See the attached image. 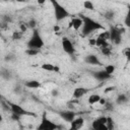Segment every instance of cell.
<instances>
[{
  "label": "cell",
  "instance_id": "1",
  "mask_svg": "<svg viewBox=\"0 0 130 130\" xmlns=\"http://www.w3.org/2000/svg\"><path fill=\"white\" fill-rule=\"evenodd\" d=\"M81 17L83 20V24L81 27V32L83 36H89L90 34H92L95 30L104 29V26L100 22L95 21L94 19H92L88 16H85V15H82Z\"/></svg>",
  "mask_w": 130,
  "mask_h": 130
},
{
  "label": "cell",
  "instance_id": "2",
  "mask_svg": "<svg viewBox=\"0 0 130 130\" xmlns=\"http://www.w3.org/2000/svg\"><path fill=\"white\" fill-rule=\"evenodd\" d=\"M52 6H53V10H54V16H55V19L57 21H61L67 17L70 16V13L69 11L63 6L61 5L57 0H50Z\"/></svg>",
  "mask_w": 130,
  "mask_h": 130
},
{
  "label": "cell",
  "instance_id": "3",
  "mask_svg": "<svg viewBox=\"0 0 130 130\" xmlns=\"http://www.w3.org/2000/svg\"><path fill=\"white\" fill-rule=\"evenodd\" d=\"M26 46H27V48L38 49V50H41L45 46V42H44L41 34L39 32V30L37 28H34L32 29V34H31L29 40L27 41Z\"/></svg>",
  "mask_w": 130,
  "mask_h": 130
},
{
  "label": "cell",
  "instance_id": "4",
  "mask_svg": "<svg viewBox=\"0 0 130 130\" xmlns=\"http://www.w3.org/2000/svg\"><path fill=\"white\" fill-rule=\"evenodd\" d=\"M7 104L9 105V109H10V111L12 112L13 118L16 119V120L19 119V118L22 117V116H36L35 113L29 112V111L23 109L21 106L15 104V103H12V102H10V101H7Z\"/></svg>",
  "mask_w": 130,
  "mask_h": 130
},
{
  "label": "cell",
  "instance_id": "5",
  "mask_svg": "<svg viewBox=\"0 0 130 130\" xmlns=\"http://www.w3.org/2000/svg\"><path fill=\"white\" fill-rule=\"evenodd\" d=\"M59 126L57 124H55L54 122H52L48 117H47V112H44L42 114V119H41V123L38 126L39 130H56L58 129Z\"/></svg>",
  "mask_w": 130,
  "mask_h": 130
},
{
  "label": "cell",
  "instance_id": "6",
  "mask_svg": "<svg viewBox=\"0 0 130 130\" xmlns=\"http://www.w3.org/2000/svg\"><path fill=\"white\" fill-rule=\"evenodd\" d=\"M110 31V40L115 45H120L122 42V30L116 26H112Z\"/></svg>",
  "mask_w": 130,
  "mask_h": 130
},
{
  "label": "cell",
  "instance_id": "7",
  "mask_svg": "<svg viewBox=\"0 0 130 130\" xmlns=\"http://www.w3.org/2000/svg\"><path fill=\"white\" fill-rule=\"evenodd\" d=\"M107 123H108V117L101 116V117H99L92 121L91 127L94 130H108Z\"/></svg>",
  "mask_w": 130,
  "mask_h": 130
},
{
  "label": "cell",
  "instance_id": "8",
  "mask_svg": "<svg viewBox=\"0 0 130 130\" xmlns=\"http://www.w3.org/2000/svg\"><path fill=\"white\" fill-rule=\"evenodd\" d=\"M61 45H62L63 51H64L66 54H68V55H73V54L75 53L74 46H73L72 42H71L67 37H63V38H62Z\"/></svg>",
  "mask_w": 130,
  "mask_h": 130
},
{
  "label": "cell",
  "instance_id": "9",
  "mask_svg": "<svg viewBox=\"0 0 130 130\" xmlns=\"http://www.w3.org/2000/svg\"><path fill=\"white\" fill-rule=\"evenodd\" d=\"M59 115H60V117L63 120H65L66 122H69V123L72 122L76 118V114L73 111H69V110H67V111H60Z\"/></svg>",
  "mask_w": 130,
  "mask_h": 130
},
{
  "label": "cell",
  "instance_id": "10",
  "mask_svg": "<svg viewBox=\"0 0 130 130\" xmlns=\"http://www.w3.org/2000/svg\"><path fill=\"white\" fill-rule=\"evenodd\" d=\"M84 61H85V63L90 64V65H98V66L103 65V64H102V62L100 61L99 57H98L96 55H94V54L86 55V56H85V58H84Z\"/></svg>",
  "mask_w": 130,
  "mask_h": 130
},
{
  "label": "cell",
  "instance_id": "11",
  "mask_svg": "<svg viewBox=\"0 0 130 130\" xmlns=\"http://www.w3.org/2000/svg\"><path fill=\"white\" fill-rule=\"evenodd\" d=\"M84 124V120L81 117H76L72 122H70V129L72 130H77L80 129Z\"/></svg>",
  "mask_w": 130,
  "mask_h": 130
},
{
  "label": "cell",
  "instance_id": "12",
  "mask_svg": "<svg viewBox=\"0 0 130 130\" xmlns=\"http://www.w3.org/2000/svg\"><path fill=\"white\" fill-rule=\"evenodd\" d=\"M82 24H83L82 17H73L70 21V27H72L75 30H78L79 28H81Z\"/></svg>",
  "mask_w": 130,
  "mask_h": 130
},
{
  "label": "cell",
  "instance_id": "13",
  "mask_svg": "<svg viewBox=\"0 0 130 130\" xmlns=\"http://www.w3.org/2000/svg\"><path fill=\"white\" fill-rule=\"evenodd\" d=\"M92 75H93V77H94L95 79H98V80H100V81H104V80H107V79H109V78H111V77H112V75L108 74L105 70L93 72V73H92Z\"/></svg>",
  "mask_w": 130,
  "mask_h": 130
},
{
  "label": "cell",
  "instance_id": "14",
  "mask_svg": "<svg viewBox=\"0 0 130 130\" xmlns=\"http://www.w3.org/2000/svg\"><path fill=\"white\" fill-rule=\"evenodd\" d=\"M87 91H88V89L85 87H76L73 90V98L74 99H80L83 95H85L87 93Z\"/></svg>",
  "mask_w": 130,
  "mask_h": 130
},
{
  "label": "cell",
  "instance_id": "15",
  "mask_svg": "<svg viewBox=\"0 0 130 130\" xmlns=\"http://www.w3.org/2000/svg\"><path fill=\"white\" fill-rule=\"evenodd\" d=\"M41 83L36 80V79H31V80H27L24 82V86L27 87V88H30V89H35V88H39L41 87Z\"/></svg>",
  "mask_w": 130,
  "mask_h": 130
},
{
  "label": "cell",
  "instance_id": "16",
  "mask_svg": "<svg viewBox=\"0 0 130 130\" xmlns=\"http://www.w3.org/2000/svg\"><path fill=\"white\" fill-rule=\"evenodd\" d=\"M41 68L43 70L50 71V72H57V71H59V68L57 66H55L54 64H52V63H44V64L41 65Z\"/></svg>",
  "mask_w": 130,
  "mask_h": 130
},
{
  "label": "cell",
  "instance_id": "17",
  "mask_svg": "<svg viewBox=\"0 0 130 130\" xmlns=\"http://www.w3.org/2000/svg\"><path fill=\"white\" fill-rule=\"evenodd\" d=\"M101 99H102V96H101L100 94H98V93H93V94H90V95H89L87 102H88L89 105H95V104L100 103Z\"/></svg>",
  "mask_w": 130,
  "mask_h": 130
},
{
  "label": "cell",
  "instance_id": "18",
  "mask_svg": "<svg viewBox=\"0 0 130 130\" xmlns=\"http://www.w3.org/2000/svg\"><path fill=\"white\" fill-rule=\"evenodd\" d=\"M128 101H129V98H128L126 94H124V93L119 94V95L117 96V99H116V103H117L118 105H124V104H126Z\"/></svg>",
  "mask_w": 130,
  "mask_h": 130
},
{
  "label": "cell",
  "instance_id": "19",
  "mask_svg": "<svg viewBox=\"0 0 130 130\" xmlns=\"http://www.w3.org/2000/svg\"><path fill=\"white\" fill-rule=\"evenodd\" d=\"M124 25L128 28H130V5L127 6V12L124 18Z\"/></svg>",
  "mask_w": 130,
  "mask_h": 130
},
{
  "label": "cell",
  "instance_id": "20",
  "mask_svg": "<svg viewBox=\"0 0 130 130\" xmlns=\"http://www.w3.org/2000/svg\"><path fill=\"white\" fill-rule=\"evenodd\" d=\"M82 5L87 10H94V5H93V3L90 0H84Z\"/></svg>",
  "mask_w": 130,
  "mask_h": 130
},
{
  "label": "cell",
  "instance_id": "21",
  "mask_svg": "<svg viewBox=\"0 0 130 130\" xmlns=\"http://www.w3.org/2000/svg\"><path fill=\"white\" fill-rule=\"evenodd\" d=\"M108 74H110V75H112L114 72H115V70H116V67L114 66V65H107V66H105V69H104Z\"/></svg>",
  "mask_w": 130,
  "mask_h": 130
},
{
  "label": "cell",
  "instance_id": "22",
  "mask_svg": "<svg viewBox=\"0 0 130 130\" xmlns=\"http://www.w3.org/2000/svg\"><path fill=\"white\" fill-rule=\"evenodd\" d=\"M122 54L124 55V57L126 58V60L128 62H130V47H126L123 49L122 51Z\"/></svg>",
  "mask_w": 130,
  "mask_h": 130
},
{
  "label": "cell",
  "instance_id": "23",
  "mask_svg": "<svg viewBox=\"0 0 130 130\" xmlns=\"http://www.w3.org/2000/svg\"><path fill=\"white\" fill-rule=\"evenodd\" d=\"M39 51H40V50H38V49H30V48H27L26 51H25V54H27V55H29V56H35V55L39 54Z\"/></svg>",
  "mask_w": 130,
  "mask_h": 130
},
{
  "label": "cell",
  "instance_id": "24",
  "mask_svg": "<svg viewBox=\"0 0 130 130\" xmlns=\"http://www.w3.org/2000/svg\"><path fill=\"white\" fill-rule=\"evenodd\" d=\"M114 16H115V12L113 10H108L105 12V17L109 20H112L114 18Z\"/></svg>",
  "mask_w": 130,
  "mask_h": 130
},
{
  "label": "cell",
  "instance_id": "25",
  "mask_svg": "<svg viewBox=\"0 0 130 130\" xmlns=\"http://www.w3.org/2000/svg\"><path fill=\"white\" fill-rule=\"evenodd\" d=\"M101 50H102V53H103L104 55H106V56H109V55L111 54V48L109 47V45L106 46V47L101 48Z\"/></svg>",
  "mask_w": 130,
  "mask_h": 130
},
{
  "label": "cell",
  "instance_id": "26",
  "mask_svg": "<svg viewBox=\"0 0 130 130\" xmlns=\"http://www.w3.org/2000/svg\"><path fill=\"white\" fill-rule=\"evenodd\" d=\"M22 32L23 31H14L13 34H12V39L13 40H20L21 39V37H22Z\"/></svg>",
  "mask_w": 130,
  "mask_h": 130
},
{
  "label": "cell",
  "instance_id": "27",
  "mask_svg": "<svg viewBox=\"0 0 130 130\" xmlns=\"http://www.w3.org/2000/svg\"><path fill=\"white\" fill-rule=\"evenodd\" d=\"M107 126H108V130H111V129H113V127H114V122H113L112 118H110V117H108V123H107Z\"/></svg>",
  "mask_w": 130,
  "mask_h": 130
},
{
  "label": "cell",
  "instance_id": "28",
  "mask_svg": "<svg viewBox=\"0 0 130 130\" xmlns=\"http://www.w3.org/2000/svg\"><path fill=\"white\" fill-rule=\"evenodd\" d=\"M28 23H29V26L30 27H35V25H36V21L35 20H30Z\"/></svg>",
  "mask_w": 130,
  "mask_h": 130
},
{
  "label": "cell",
  "instance_id": "29",
  "mask_svg": "<svg viewBox=\"0 0 130 130\" xmlns=\"http://www.w3.org/2000/svg\"><path fill=\"white\" fill-rule=\"evenodd\" d=\"M47 0H37V2H38V4H40V5H42V4H44L45 2H46Z\"/></svg>",
  "mask_w": 130,
  "mask_h": 130
},
{
  "label": "cell",
  "instance_id": "30",
  "mask_svg": "<svg viewBox=\"0 0 130 130\" xmlns=\"http://www.w3.org/2000/svg\"><path fill=\"white\" fill-rule=\"evenodd\" d=\"M113 88H115V87H114V86H112V87H108V88H107V89L105 90V92H108V91H110V90H112Z\"/></svg>",
  "mask_w": 130,
  "mask_h": 130
},
{
  "label": "cell",
  "instance_id": "31",
  "mask_svg": "<svg viewBox=\"0 0 130 130\" xmlns=\"http://www.w3.org/2000/svg\"><path fill=\"white\" fill-rule=\"evenodd\" d=\"M17 2H28L29 0H16Z\"/></svg>",
  "mask_w": 130,
  "mask_h": 130
},
{
  "label": "cell",
  "instance_id": "32",
  "mask_svg": "<svg viewBox=\"0 0 130 130\" xmlns=\"http://www.w3.org/2000/svg\"><path fill=\"white\" fill-rule=\"evenodd\" d=\"M53 94H58V91H56V90H54V91H53Z\"/></svg>",
  "mask_w": 130,
  "mask_h": 130
}]
</instances>
